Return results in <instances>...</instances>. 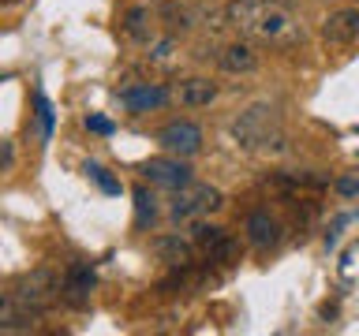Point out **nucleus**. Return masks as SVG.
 Instances as JSON below:
<instances>
[{
	"mask_svg": "<svg viewBox=\"0 0 359 336\" xmlns=\"http://www.w3.org/2000/svg\"><path fill=\"white\" fill-rule=\"evenodd\" d=\"M224 22L258 45H296L303 41L299 15L292 0H229L224 4Z\"/></svg>",
	"mask_w": 359,
	"mask_h": 336,
	"instance_id": "obj_1",
	"label": "nucleus"
},
{
	"mask_svg": "<svg viewBox=\"0 0 359 336\" xmlns=\"http://www.w3.org/2000/svg\"><path fill=\"white\" fill-rule=\"evenodd\" d=\"M232 139L240 150H285V127L280 112L269 101H255L232 120Z\"/></svg>",
	"mask_w": 359,
	"mask_h": 336,
	"instance_id": "obj_2",
	"label": "nucleus"
},
{
	"mask_svg": "<svg viewBox=\"0 0 359 336\" xmlns=\"http://www.w3.org/2000/svg\"><path fill=\"white\" fill-rule=\"evenodd\" d=\"M8 291L19 299V307L27 310L30 318L41 321L45 314L60 302V276H56L53 269H30V273H22Z\"/></svg>",
	"mask_w": 359,
	"mask_h": 336,
	"instance_id": "obj_3",
	"label": "nucleus"
},
{
	"mask_svg": "<svg viewBox=\"0 0 359 336\" xmlns=\"http://www.w3.org/2000/svg\"><path fill=\"white\" fill-rule=\"evenodd\" d=\"M224 209V195L210 183H195L191 179L187 187L172 190V202H168V220L172 224H191V220H202L206 213H217Z\"/></svg>",
	"mask_w": 359,
	"mask_h": 336,
	"instance_id": "obj_4",
	"label": "nucleus"
},
{
	"mask_svg": "<svg viewBox=\"0 0 359 336\" xmlns=\"http://www.w3.org/2000/svg\"><path fill=\"white\" fill-rule=\"evenodd\" d=\"M191 239H195V246L202 254H206L210 265H236V262H240V239H236L232 232H224L221 224L195 220Z\"/></svg>",
	"mask_w": 359,
	"mask_h": 336,
	"instance_id": "obj_5",
	"label": "nucleus"
},
{
	"mask_svg": "<svg viewBox=\"0 0 359 336\" xmlns=\"http://www.w3.org/2000/svg\"><path fill=\"white\" fill-rule=\"evenodd\" d=\"M139 172L150 179L154 187H165V190H180V187H187L191 179V172L195 168L187 164V157H176V153H165V157H154V161H146Z\"/></svg>",
	"mask_w": 359,
	"mask_h": 336,
	"instance_id": "obj_6",
	"label": "nucleus"
},
{
	"mask_svg": "<svg viewBox=\"0 0 359 336\" xmlns=\"http://www.w3.org/2000/svg\"><path fill=\"white\" fill-rule=\"evenodd\" d=\"M202 142H206V134H202V127L195 120H172L157 131V146L165 153H176V157H195L202 150Z\"/></svg>",
	"mask_w": 359,
	"mask_h": 336,
	"instance_id": "obj_7",
	"label": "nucleus"
},
{
	"mask_svg": "<svg viewBox=\"0 0 359 336\" xmlns=\"http://www.w3.org/2000/svg\"><path fill=\"white\" fill-rule=\"evenodd\" d=\"M94 288H97L94 265L72 262V265L64 269V276H60V302H67L72 310H83V307H90V295H94Z\"/></svg>",
	"mask_w": 359,
	"mask_h": 336,
	"instance_id": "obj_8",
	"label": "nucleus"
},
{
	"mask_svg": "<svg viewBox=\"0 0 359 336\" xmlns=\"http://www.w3.org/2000/svg\"><path fill=\"white\" fill-rule=\"evenodd\" d=\"M243 235L255 251H273V246H280V239H285V224H280V217H273L269 209H251L243 217Z\"/></svg>",
	"mask_w": 359,
	"mask_h": 336,
	"instance_id": "obj_9",
	"label": "nucleus"
},
{
	"mask_svg": "<svg viewBox=\"0 0 359 336\" xmlns=\"http://www.w3.org/2000/svg\"><path fill=\"white\" fill-rule=\"evenodd\" d=\"M120 105L131 112V116H142V112H157V108H165L168 101H172V94L161 86V83H131V86H123L120 90Z\"/></svg>",
	"mask_w": 359,
	"mask_h": 336,
	"instance_id": "obj_10",
	"label": "nucleus"
},
{
	"mask_svg": "<svg viewBox=\"0 0 359 336\" xmlns=\"http://www.w3.org/2000/svg\"><path fill=\"white\" fill-rule=\"evenodd\" d=\"M262 56H258L255 41L251 38H240V41H229L217 49V67L224 75H255Z\"/></svg>",
	"mask_w": 359,
	"mask_h": 336,
	"instance_id": "obj_11",
	"label": "nucleus"
},
{
	"mask_svg": "<svg viewBox=\"0 0 359 336\" xmlns=\"http://www.w3.org/2000/svg\"><path fill=\"white\" fill-rule=\"evenodd\" d=\"M322 41L337 45V49L355 45L359 41V8H333L322 19Z\"/></svg>",
	"mask_w": 359,
	"mask_h": 336,
	"instance_id": "obj_12",
	"label": "nucleus"
},
{
	"mask_svg": "<svg viewBox=\"0 0 359 336\" xmlns=\"http://www.w3.org/2000/svg\"><path fill=\"white\" fill-rule=\"evenodd\" d=\"M150 251L168 269H184V265H195L198 246H195V239H180V235H157V239H150Z\"/></svg>",
	"mask_w": 359,
	"mask_h": 336,
	"instance_id": "obj_13",
	"label": "nucleus"
},
{
	"mask_svg": "<svg viewBox=\"0 0 359 336\" xmlns=\"http://www.w3.org/2000/svg\"><path fill=\"white\" fill-rule=\"evenodd\" d=\"M154 19H157V8L131 4L128 11H123V19H120L123 38H128L131 45H150L154 41Z\"/></svg>",
	"mask_w": 359,
	"mask_h": 336,
	"instance_id": "obj_14",
	"label": "nucleus"
},
{
	"mask_svg": "<svg viewBox=\"0 0 359 336\" xmlns=\"http://www.w3.org/2000/svg\"><path fill=\"white\" fill-rule=\"evenodd\" d=\"M217 94H221V86L206 75H191L176 86V101L184 108H210L213 101H217Z\"/></svg>",
	"mask_w": 359,
	"mask_h": 336,
	"instance_id": "obj_15",
	"label": "nucleus"
},
{
	"mask_svg": "<svg viewBox=\"0 0 359 336\" xmlns=\"http://www.w3.org/2000/svg\"><path fill=\"white\" fill-rule=\"evenodd\" d=\"M157 19H165L168 34H187L195 27V15H191L187 0H161V4H157Z\"/></svg>",
	"mask_w": 359,
	"mask_h": 336,
	"instance_id": "obj_16",
	"label": "nucleus"
},
{
	"mask_svg": "<svg viewBox=\"0 0 359 336\" xmlns=\"http://www.w3.org/2000/svg\"><path fill=\"white\" fill-rule=\"evenodd\" d=\"M131 198H135V228H139V232H150L154 224H157V217H161L154 190L146 187V183H139V187L131 190Z\"/></svg>",
	"mask_w": 359,
	"mask_h": 336,
	"instance_id": "obj_17",
	"label": "nucleus"
},
{
	"mask_svg": "<svg viewBox=\"0 0 359 336\" xmlns=\"http://www.w3.org/2000/svg\"><path fill=\"white\" fill-rule=\"evenodd\" d=\"M83 172H86V179H94V183L105 190V195H120V179L109 172L105 164H97V161H86L83 164Z\"/></svg>",
	"mask_w": 359,
	"mask_h": 336,
	"instance_id": "obj_18",
	"label": "nucleus"
},
{
	"mask_svg": "<svg viewBox=\"0 0 359 336\" xmlns=\"http://www.w3.org/2000/svg\"><path fill=\"white\" fill-rule=\"evenodd\" d=\"M34 108H38V139L41 142H49V134H53V105H49V97L41 94H34Z\"/></svg>",
	"mask_w": 359,
	"mask_h": 336,
	"instance_id": "obj_19",
	"label": "nucleus"
},
{
	"mask_svg": "<svg viewBox=\"0 0 359 336\" xmlns=\"http://www.w3.org/2000/svg\"><path fill=\"white\" fill-rule=\"evenodd\" d=\"M172 52H176V34H165L161 41H150V64H168L172 60Z\"/></svg>",
	"mask_w": 359,
	"mask_h": 336,
	"instance_id": "obj_20",
	"label": "nucleus"
},
{
	"mask_svg": "<svg viewBox=\"0 0 359 336\" xmlns=\"http://www.w3.org/2000/svg\"><path fill=\"white\" fill-rule=\"evenodd\" d=\"M333 195L341 198H359V172H344L333 179Z\"/></svg>",
	"mask_w": 359,
	"mask_h": 336,
	"instance_id": "obj_21",
	"label": "nucleus"
},
{
	"mask_svg": "<svg viewBox=\"0 0 359 336\" xmlns=\"http://www.w3.org/2000/svg\"><path fill=\"white\" fill-rule=\"evenodd\" d=\"M83 127L94 131V134H112V131H116V123H112L109 116H101V112H90V116L83 120Z\"/></svg>",
	"mask_w": 359,
	"mask_h": 336,
	"instance_id": "obj_22",
	"label": "nucleus"
},
{
	"mask_svg": "<svg viewBox=\"0 0 359 336\" xmlns=\"http://www.w3.org/2000/svg\"><path fill=\"white\" fill-rule=\"evenodd\" d=\"M0 150H4V164H0V172H11V168H15V146H11V139L0 142Z\"/></svg>",
	"mask_w": 359,
	"mask_h": 336,
	"instance_id": "obj_23",
	"label": "nucleus"
}]
</instances>
